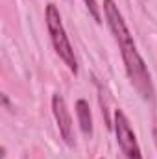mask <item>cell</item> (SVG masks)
I'll use <instances>...</instances> for the list:
<instances>
[{
  "label": "cell",
  "mask_w": 157,
  "mask_h": 159,
  "mask_svg": "<svg viewBox=\"0 0 157 159\" xmlns=\"http://www.w3.org/2000/svg\"><path fill=\"white\" fill-rule=\"evenodd\" d=\"M85 6H87L91 17H92L96 22H102V15H100V6H98V2H96V0H85Z\"/></svg>",
  "instance_id": "8992f818"
},
{
  "label": "cell",
  "mask_w": 157,
  "mask_h": 159,
  "mask_svg": "<svg viewBox=\"0 0 157 159\" xmlns=\"http://www.w3.org/2000/svg\"><path fill=\"white\" fill-rule=\"evenodd\" d=\"M115 133H117V143L124 154L126 159H142L141 154V148H139V143H137V137L129 126V120L128 117L117 109L115 111Z\"/></svg>",
  "instance_id": "3957f363"
},
{
  "label": "cell",
  "mask_w": 157,
  "mask_h": 159,
  "mask_svg": "<svg viewBox=\"0 0 157 159\" xmlns=\"http://www.w3.org/2000/svg\"><path fill=\"white\" fill-rule=\"evenodd\" d=\"M52 111H54V117L57 122V128H59V133L63 137V141L72 146L74 144V133H72V119H70V113H69V107L65 104V98L61 94H54L52 96Z\"/></svg>",
  "instance_id": "277c9868"
},
{
  "label": "cell",
  "mask_w": 157,
  "mask_h": 159,
  "mask_svg": "<svg viewBox=\"0 0 157 159\" xmlns=\"http://www.w3.org/2000/svg\"><path fill=\"white\" fill-rule=\"evenodd\" d=\"M104 13H105L107 24L118 43V48H120V54H122V59L126 65V72L129 76L131 85L137 89V93L144 100H154L155 91H154L152 76L146 69L144 59L141 57V54L137 50V44L122 19V13L118 11V6L115 4V0H104Z\"/></svg>",
  "instance_id": "6da1fadb"
},
{
  "label": "cell",
  "mask_w": 157,
  "mask_h": 159,
  "mask_svg": "<svg viewBox=\"0 0 157 159\" xmlns=\"http://www.w3.org/2000/svg\"><path fill=\"white\" fill-rule=\"evenodd\" d=\"M46 26H48V32H50V39L52 44L57 52V56L63 59V63L69 67V70L72 74H78V59L74 56V48L69 41V35L63 28V22H61V15L57 11V7L54 4H48L46 6Z\"/></svg>",
  "instance_id": "7a4b0ae2"
},
{
  "label": "cell",
  "mask_w": 157,
  "mask_h": 159,
  "mask_svg": "<svg viewBox=\"0 0 157 159\" xmlns=\"http://www.w3.org/2000/svg\"><path fill=\"white\" fill-rule=\"evenodd\" d=\"M76 113H78V120H79V128L83 131L85 137L92 135V117H91V107L85 100H78L76 102Z\"/></svg>",
  "instance_id": "5b68a950"
}]
</instances>
